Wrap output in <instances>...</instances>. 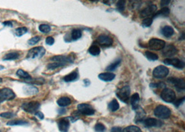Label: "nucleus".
<instances>
[{
	"label": "nucleus",
	"mask_w": 185,
	"mask_h": 132,
	"mask_svg": "<svg viewBox=\"0 0 185 132\" xmlns=\"http://www.w3.org/2000/svg\"><path fill=\"white\" fill-rule=\"evenodd\" d=\"M145 55H146V58H148L150 61H156V60L158 59V56H157L156 54L153 53V52H149V51H146L145 52Z\"/></svg>",
	"instance_id": "nucleus-35"
},
{
	"label": "nucleus",
	"mask_w": 185,
	"mask_h": 132,
	"mask_svg": "<svg viewBox=\"0 0 185 132\" xmlns=\"http://www.w3.org/2000/svg\"><path fill=\"white\" fill-rule=\"evenodd\" d=\"M80 115H81V113L79 112V111H75L72 113V115H71V117H70V119H71V120L73 122H74L75 121H76V120H78V119L80 117Z\"/></svg>",
	"instance_id": "nucleus-42"
},
{
	"label": "nucleus",
	"mask_w": 185,
	"mask_h": 132,
	"mask_svg": "<svg viewBox=\"0 0 185 132\" xmlns=\"http://www.w3.org/2000/svg\"><path fill=\"white\" fill-rule=\"evenodd\" d=\"M95 131L96 132H104L106 131V127L101 123H98L95 125Z\"/></svg>",
	"instance_id": "nucleus-39"
},
{
	"label": "nucleus",
	"mask_w": 185,
	"mask_h": 132,
	"mask_svg": "<svg viewBox=\"0 0 185 132\" xmlns=\"http://www.w3.org/2000/svg\"><path fill=\"white\" fill-rule=\"evenodd\" d=\"M19 56H20V55H19V54L17 53V52H11V53L7 54H6L5 56H4V58H3V60H4V61L15 60V59H17V58H18Z\"/></svg>",
	"instance_id": "nucleus-26"
},
{
	"label": "nucleus",
	"mask_w": 185,
	"mask_h": 132,
	"mask_svg": "<svg viewBox=\"0 0 185 132\" xmlns=\"http://www.w3.org/2000/svg\"><path fill=\"white\" fill-rule=\"evenodd\" d=\"M46 51L44 47H36L34 48L31 49L28 51V54H27V58H41L45 54Z\"/></svg>",
	"instance_id": "nucleus-4"
},
{
	"label": "nucleus",
	"mask_w": 185,
	"mask_h": 132,
	"mask_svg": "<svg viewBox=\"0 0 185 132\" xmlns=\"http://www.w3.org/2000/svg\"><path fill=\"white\" fill-rule=\"evenodd\" d=\"M130 89L128 86L123 87L119 91L116 93V96L121 101H124L125 103H128L130 100Z\"/></svg>",
	"instance_id": "nucleus-2"
},
{
	"label": "nucleus",
	"mask_w": 185,
	"mask_h": 132,
	"mask_svg": "<svg viewBox=\"0 0 185 132\" xmlns=\"http://www.w3.org/2000/svg\"><path fill=\"white\" fill-rule=\"evenodd\" d=\"M115 77V74L114 73L112 72H104L101 73L98 75V78L102 81H105V82H110L112 81Z\"/></svg>",
	"instance_id": "nucleus-19"
},
{
	"label": "nucleus",
	"mask_w": 185,
	"mask_h": 132,
	"mask_svg": "<svg viewBox=\"0 0 185 132\" xmlns=\"http://www.w3.org/2000/svg\"><path fill=\"white\" fill-rule=\"evenodd\" d=\"M40 38L39 36H36V37H33L30 39L28 42L30 45H33V44L38 43V42L40 41Z\"/></svg>",
	"instance_id": "nucleus-43"
},
{
	"label": "nucleus",
	"mask_w": 185,
	"mask_h": 132,
	"mask_svg": "<svg viewBox=\"0 0 185 132\" xmlns=\"http://www.w3.org/2000/svg\"><path fill=\"white\" fill-rule=\"evenodd\" d=\"M148 45L151 50H161L165 47L166 42L163 40L157 39V38H152L149 40Z\"/></svg>",
	"instance_id": "nucleus-8"
},
{
	"label": "nucleus",
	"mask_w": 185,
	"mask_h": 132,
	"mask_svg": "<svg viewBox=\"0 0 185 132\" xmlns=\"http://www.w3.org/2000/svg\"><path fill=\"white\" fill-rule=\"evenodd\" d=\"M51 60L54 62H60L66 65L67 63H73L74 58L69 56H55L51 58Z\"/></svg>",
	"instance_id": "nucleus-15"
},
{
	"label": "nucleus",
	"mask_w": 185,
	"mask_h": 132,
	"mask_svg": "<svg viewBox=\"0 0 185 132\" xmlns=\"http://www.w3.org/2000/svg\"><path fill=\"white\" fill-rule=\"evenodd\" d=\"M46 43H47L48 45H52L54 43V38L52 36H49L46 38Z\"/></svg>",
	"instance_id": "nucleus-45"
},
{
	"label": "nucleus",
	"mask_w": 185,
	"mask_h": 132,
	"mask_svg": "<svg viewBox=\"0 0 185 132\" xmlns=\"http://www.w3.org/2000/svg\"><path fill=\"white\" fill-rule=\"evenodd\" d=\"M126 5V0H119L116 4V8L117 10L119 11L120 12H123L125 9Z\"/></svg>",
	"instance_id": "nucleus-36"
},
{
	"label": "nucleus",
	"mask_w": 185,
	"mask_h": 132,
	"mask_svg": "<svg viewBox=\"0 0 185 132\" xmlns=\"http://www.w3.org/2000/svg\"><path fill=\"white\" fill-rule=\"evenodd\" d=\"M15 98V94L9 88H4L0 90V103L5 100H13Z\"/></svg>",
	"instance_id": "nucleus-3"
},
{
	"label": "nucleus",
	"mask_w": 185,
	"mask_h": 132,
	"mask_svg": "<svg viewBox=\"0 0 185 132\" xmlns=\"http://www.w3.org/2000/svg\"><path fill=\"white\" fill-rule=\"evenodd\" d=\"M162 50H163L162 54L166 57H171L178 53V50L173 44H168V45L164 47Z\"/></svg>",
	"instance_id": "nucleus-14"
},
{
	"label": "nucleus",
	"mask_w": 185,
	"mask_h": 132,
	"mask_svg": "<svg viewBox=\"0 0 185 132\" xmlns=\"http://www.w3.org/2000/svg\"><path fill=\"white\" fill-rule=\"evenodd\" d=\"M71 99H70V98H67V97L60 98V99H58V101H57V104L60 106H61V107H65V106H69V105L71 104Z\"/></svg>",
	"instance_id": "nucleus-22"
},
{
	"label": "nucleus",
	"mask_w": 185,
	"mask_h": 132,
	"mask_svg": "<svg viewBox=\"0 0 185 132\" xmlns=\"http://www.w3.org/2000/svg\"><path fill=\"white\" fill-rule=\"evenodd\" d=\"M170 13V9L168 7H163L162 9L156 12L153 15V18H156V17L159 16H163V17H167L168 16Z\"/></svg>",
	"instance_id": "nucleus-20"
},
{
	"label": "nucleus",
	"mask_w": 185,
	"mask_h": 132,
	"mask_svg": "<svg viewBox=\"0 0 185 132\" xmlns=\"http://www.w3.org/2000/svg\"><path fill=\"white\" fill-rule=\"evenodd\" d=\"M154 113L159 118L167 119L170 117L171 111L166 106L164 105H159L155 109Z\"/></svg>",
	"instance_id": "nucleus-1"
},
{
	"label": "nucleus",
	"mask_w": 185,
	"mask_h": 132,
	"mask_svg": "<svg viewBox=\"0 0 185 132\" xmlns=\"http://www.w3.org/2000/svg\"><path fill=\"white\" fill-rule=\"evenodd\" d=\"M130 1L132 4V6H134V7L136 8V6H138L139 4L140 0H130Z\"/></svg>",
	"instance_id": "nucleus-48"
},
{
	"label": "nucleus",
	"mask_w": 185,
	"mask_h": 132,
	"mask_svg": "<svg viewBox=\"0 0 185 132\" xmlns=\"http://www.w3.org/2000/svg\"><path fill=\"white\" fill-rule=\"evenodd\" d=\"M169 73V70L168 68L163 66H159L156 67L153 71V75L157 79H162L166 77Z\"/></svg>",
	"instance_id": "nucleus-6"
},
{
	"label": "nucleus",
	"mask_w": 185,
	"mask_h": 132,
	"mask_svg": "<svg viewBox=\"0 0 185 132\" xmlns=\"http://www.w3.org/2000/svg\"><path fill=\"white\" fill-rule=\"evenodd\" d=\"M0 116H1V117H4V118H12V117H15V114L13 113H11V112H4V113H2L0 114Z\"/></svg>",
	"instance_id": "nucleus-41"
},
{
	"label": "nucleus",
	"mask_w": 185,
	"mask_h": 132,
	"mask_svg": "<svg viewBox=\"0 0 185 132\" xmlns=\"http://www.w3.org/2000/svg\"><path fill=\"white\" fill-rule=\"evenodd\" d=\"M27 29L26 27H20L15 30V34L17 36H22L27 32Z\"/></svg>",
	"instance_id": "nucleus-37"
},
{
	"label": "nucleus",
	"mask_w": 185,
	"mask_h": 132,
	"mask_svg": "<svg viewBox=\"0 0 185 132\" xmlns=\"http://www.w3.org/2000/svg\"><path fill=\"white\" fill-rule=\"evenodd\" d=\"M110 132H122V129L120 127H113Z\"/></svg>",
	"instance_id": "nucleus-50"
},
{
	"label": "nucleus",
	"mask_w": 185,
	"mask_h": 132,
	"mask_svg": "<svg viewBox=\"0 0 185 132\" xmlns=\"http://www.w3.org/2000/svg\"><path fill=\"white\" fill-rule=\"evenodd\" d=\"M69 121L68 118H61L58 120V129L61 132H67L69 128Z\"/></svg>",
	"instance_id": "nucleus-17"
},
{
	"label": "nucleus",
	"mask_w": 185,
	"mask_h": 132,
	"mask_svg": "<svg viewBox=\"0 0 185 132\" xmlns=\"http://www.w3.org/2000/svg\"><path fill=\"white\" fill-rule=\"evenodd\" d=\"M39 30L41 32L47 33L51 31V27L47 25H41L39 27Z\"/></svg>",
	"instance_id": "nucleus-38"
},
{
	"label": "nucleus",
	"mask_w": 185,
	"mask_h": 132,
	"mask_svg": "<svg viewBox=\"0 0 185 132\" xmlns=\"http://www.w3.org/2000/svg\"><path fill=\"white\" fill-rule=\"evenodd\" d=\"M168 82L175 86V88L178 90H184L185 82L183 79L176 77H170L168 79Z\"/></svg>",
	"instance_id": "nucleus-12"
},
{
	"label": "nucleus",
	"mask_w": 185,
	"mask_h": 132,
	"mask_svg": "<svg viewBox=\"0 0 185 132\" xmlns=\"http://www.w3.org/2000/svg\"><path fill=\"white\" fill-rule=\"evenodd\" d=\"M100 52V50L99 48V47L96 44H93L89 48V53L90 54H92V56H98L99 55Z\"/></svg>",
	"instance_id": "nucleus-28"
},
{
	"label": "nucleus",
	"mask_w": 185,
	"mask_h": 132,
	"mask_svg": "<svg viewBox=\"0 0 185 132\" xmlns=\"http://www.w3.org/2000/svg\"><path fill=\"white\" fill-rule=\"evenodd\" d=\"M16 74H17L18 77H20V78H23V79H30L31 78V76H30V74H28V72H25L24 70H21V69L18 70L17 71Z\"/></svg>",
	"instance_id": "nucleus-29"
},
{
	"label": "nucleus",
	"mask_w": 185,
	"mask_h": 132,
	"mask_svg": "<svg viewBox=\"0 0 185 132\" xmlns=\"http://www.w3.org/2000/svg\"><path fill=\"white\" fill-rule=\"evenodd\" d=\"M166 65L173 66L178 69H183L184 68V63L178 58H166L164 61Z\"/></svg>",
	"instance_id": "nucleus-11"
},
{
	"label": "nucleus",
	"mask_w": 185,
	"mask_h": 132,
	"mask_svg": "<svg viewBox=\"0 0 185 132\" xmlns=\"http://www.w3.org/2000/svg\"><path fill=\"white\" fill-rule=\"evenodd\" d=\"M161 98L166 102H173L175 99V93L170 88H164L161 93Z\"/></svg>",
	"instance_id": "nucleus-7"
},
{
	"label": "nucleus",
	"mask_w": 185,
	"mask_h": 132,
	"mask_svg": "<svg viewBox=\"0 0 185 132\" xmlns=\"http://www.w3.org/2000/svg\"><path fill=\"white\" fill-rule=\"evenodd\" d=\"M1 82H2V79H1V78L0 77V83H1Z\"/></svg>",
	"instance_id": "nucleus-54"
},
{
	"label": "nucleus",
	"mask_w": 185,
	"mask_h": 132,
	"mask_svg": "<svg viewBox=\"0 0 185 132\" xmlns=\"http://www.w3.org/2000/svg\"><path fill=\"white\" fill-rule=\"evenodd\" d=\"M153 23V18H151V17H146L144 20H143L142 22V25L143 27H150Z\"/></svg>",
	"instance_id": "nucleus-40"
},
{
	"label": "nucleus",
	"mask_w": 185,
	"mask_h": 132,
	"mask_svg": "<svg viewBox=\"0 0 185 132\" xmlns=\"http://www.w3.org/2000/svg\"><path fill=\"white\" fill-rule=\"evenodd\" d=\"M116 1V0H103V3H104L105 4H106V5H108V6H110V5H112V4H113Z\"/></svg>",
	"instance_id": "nucleus-47"
},
{
	"label": "nucleus",
	"mask_w": 185,
	"mask_h": 132,
	"mask_svg": "<svg viewBox=\"0 0 185 132\" xmlns=\"http://www.w3.org/2000/svg\"><path fill=\"white\" fill-rule=\"evenodd\" d=\"M96 42L99 44L101 47H110L113 44V40L106 35H100L96 38Z\"/></svg>",
	"instance_id": "nucleus-10"
},
{
	"label": "nucleus",
	"mask_w": 185,
	"mask_h": 132,
	"mask_svg": "<svg viewBox=\"0 0 185 132\" xmlns=\"http://www.w3.org/2000/svg\"><path fill=\"white\" fill-rule=\"evenodd\" d=\"M139 95L138 93H135L134 95H132L130 98V104L132 105V107L134 110L137 109L139 106Z\"/></svg>",
	"instance_id": "nucleus-18"
},
{
	"label": "nucleus",
	"mask_w": 185,
	"mask_h": 132,
	"mask_svg": "<svg viewBox=\"0 0 185 132\" xmlns=\"http://www.w3.org/2000/svg\"><path fill=\"white\" fill-rule=\"evenodd\" d=\"M65 66L63 63H60V62H54V63H49L47 65V68L49 70H55L56 68H60V67H63Z\"/></svg>",
	"instance_id": "nucleus-34"
},
{
	"label": "nucleus",
	"mask_w": 185,
	"mask_h": 132,
	"mask_svg": "<svg viewBox=\"0 0 185 132\" xmlns=\"http://www.w3.org/2000/svg\"><path fill=\"white\" fill-rule=\"evenodd\" d=\"M162 33L165 37L169 38L174 34V29L170 26H165L162 28Z\"/></svg>",
	"instance_id": "nucleus-21"
},
{
	"label": "nucleus",
	"mask_w": 185,
	"mask_h": 132,
	"mask_svg": "<svg viewBox=\"0 0 185 132\" xmlns=\"http://www.w3.org/2000/svg\"><path fill=\"white\" fill-rule=\"evenodd\" d=\"M121 63V59H117L116 60L114 63H112V64L110 65L109 66H108V68H106V70L108 72H112L114 71V70H116L117 68V67L119 66Z\"/></svg>",
	"instance_id": "nucleus-31"
},
{
	"label": "nucleus",
	"mask_w": 185,
	"mask_h": 132,
	"mask_svg": "<svg viewBox=\"0 0 185 132\" xmlns=\"http://www.w3.org/2000/svg\"><path fill=\"white\" fill-rule=\"evenodd\" d=\"M3 25H4V26H8V27H12L13 26V24L12 22H10V21H7V22H4V23H3Z\"/></svg>",
	"instance_id": "nucleus-51"
},
{
	"label": "nucleus",
	"mask_w": 185,
	"mask_h": 132,
	"mask_svg": "<svg viewBox=\"0 0 185 132\" xmlns=\"http://www.w3.org/2000/svg\"><path fill=\"white\" fill-rule=\"evenodd\" d=\"M156 11H157V6L155 5H150L141 11L140 15L141 17H146V18L149 16H153L154 14L156 13Z\"/></svg>",
	"instance_id": "nucleus-13"
},
{
	"label": "nucleus",
	"mask_w": 185,
	"mask_h": 132,
	"mask_svg": "<svg viewBox=\"0 0 185 132\" xmlns=\"http://www.w3.org/2000/svg\"><path fill=\"white\" fill-rule=\"evenodd\" d=\"M108 109L112 112L117 111L119 109V104L117 101V100L113 99L108 104Z\"/></svg>",
	"instance_id": "nucleus-24"
},
{
	"label": "nucleus",
	"mask_w": 185,
	"mask_h": 132,
	"mask_svg": "<svg viewBox=\"0 0 185 132\" xmlns=\"http://www.w3.org/2000/svg\"><path fill=\"white\" fill-rule=\"evenodd\" d=\"M65 112H66V110L65 109H61L58 111V113L60 114H65Z\"/></svg>",
	"instance_id": "nucleus-52"
},
{
	"label": "nucleus",
	"mask_w": 185,
	"mask_h": 132,
	"mask_svg": "<svg viewBox=\"0 0 185 132\" xmlns=\"http://www.w3.org/2000/svg\"><path fill=\"white\" fill-rule=\"evenodd\" d=\"M28 125V122L24 120H12V121H9L7 122V125L9 126H16V125Z\"/></svg>",
	"instance_id": "nucleus-32"
},
{
	"label": "nucleus",
	"mask_w": 185,
	"mask_h": 132,
	"mask_svg": "<svg viewBox=\"0 0 185 132\" xmlns=\"http://www.w3.org/2000/svg\"><path fill=\"white\" fill-rule=\"evenodd\" d=\"M78 78V73L77 72H72L71 73H70L68 75L65 76L64 77V81L66 82H73V81L76 80V79Z\"/></svg>",
	"instance_id": "nucleus-27"
},
{
	"label": "nucleus",
	"mask_w": 185,
	"mask_h": 132,
	"mask_svg": "<svg viewBox=\"0 0 185 132\" xmlns=\"http://www.w3.org/2000/svg\"><path fill=\"white\" fill-rule=\"evenodd\" d=\"M24 92L26 95H35L38 93V90L36 87L33 86H26L24 87Z\"/></svg>",
	"instance_id": "nucleus-23"
},
{
	"label": "nucleus",
	"mask_w": 185,
	"mask_h": 132,
	"mask_svg": "<svg viewBox=\"0 0 185 132\" xmlns=\"http://www.w3.org/2000/svg\"><path fill=\"white\" fill-rule=\"evenodd\" d=\"M35 114H36V115L38 117H39L40 119H41V120L44 119V114H43L41 111H37Z\"/></svg>",
	"instance_id": "nucleus-49"
},
{
	"label": "nucleus",
	"mask_w": 185,
	"mask_h": 132,
	"mask_svg": "<svg viewBox=\"0 0 185 132\" xmlns=\"http://www.w3.org/2000/svg\"><path fill=\"white\" fill-rule=\"evenodd\" d=\"M78 111L81 114L84 115H92L94 114L95 111L91 105L87 104H81L78 105Z\"/></svg>",
	"instance_id": "nucleus-9"
},
{
	"label": "nucleus",
	"mask_w": 185,
	"mask_h": 132,
	"mask_svg": "<svg viewBox=\"0 0 185 132\" xmlns=\"http://www.w3.org/2000/svg\"><path fill=\"white\" fill-rule=\"evenodd\" d=\"M143 125L146 127H161L162 125V122L160 120H157L153 117L145 119L143 120Z\"/></svg>",
	"instance_id": "nucleus-16"
},
{
	"label": "nucleus",
	"mask_w": 185,
	"mask_h": 132,
	"mask_svg": "<svg viewBox=\"0 0 185 132\" xmlns=\"http://www.w3.org/2000/svg\"><path fill=\"white\" fill-rule=\"evenodd\" d=\"M0 132H1V131H0Z\"/></svg>",
	"instance_id": "nucleus-55"
},
{
	"label": "nucleus",
	"mask_w": 185,
	"mask_h": 132,
	"mask_svg": "<svg viewBox=\"0 0 185 132\" xmlns=\"http://www.w3.org/2000/svg\"><path fill=\"white\" fill-rule=\"evenodd\" d=\"M184 99H185V98L183 97V98H180V99L176 100V101H174L173 104H174V105L175 106H176V107H178V106H180V105H181L183 102H184Z\"/></svg>",
	"instance_id": "nucleus-44"
},
{
	"label": "nucleus",
	"mask_w": 185,
	"mask_h": 132,
	"mask_svg": "<svg viewBox=\"0 0 185 132\" xmlns=\"http://www.w3.org/2000/svg\"><path fill=\"white\" fill-rule=\"evenodd\" d=\"M91 1H93V2H96V1H98V0H90Z\"/></svg>",
	"instance_id": "nucleus-53"
},
{
	"label": "nucleus",
	"mask_w": 185,
	"mask_h": 132,
	"mask_svg": "<svg viewBox=\"0 0 185 132\" xmlns=\"http://www.w3.org/2000/svg\"><path fill=\"white\" fill-rule=\"evenodd\" d=\"M81 36H82V32H81V30L78 29H74L71 32V39L73 40H77L81 37Z\"/></svg>",
	"instance_id": "nucleus-30"
},
{
	"label": "nucleus",
	"mask_w": 185,
	"mask_h": 132,
	"mask_svg": "<svg viewBox=\"0 0 185 132\" xmlns=\"http://www.w3.org/2000/svg\"><path fill=\"white\" fill-rule=\"evenodd\" d=\"M122 132H141V130L139 127L131 125V126L126 127Z\"/></svg>",
	"instance_id": "nucleus-33"
},
{
	"label": "nucleus",
	"mask_w": 185,
	"mask_h": 132,
	"mask_svg": "<svg viewBox=\"0 0 185 132\" xmlns=\"http://www.w3.org/2000/svg\"><path fill=\"white\" fill-rule=\"evenodd\" d=\"M170 1H171V0H161V6H162V7H166V6L170 4Z\"/></svg>",
	"instance_id": "nucleus-46"
},
{
	"label": "nucleus",
	"mask_w": 185,
	"mask_h": 132,
	"mask_svg": "<svg viewBox=\"0 0 185 132\" xmlns=\"http://www.w3.org/2000/svg\"><path fill=\"white\" fill-rule=\"evenodd\" d=\"M139 110H138V109L135 110L137 111V112L136 117H135V121L137 122H143V120H144L145 115H146V113H145V112L142 109H140V108H139Z\"/></svg>",
	"instance_id": "nucleus-25"
},
{
	"label": "nucleus",
	"mask_w": 185,
	"mask_h": 132,
	"mask_svg": "<svg viewBox=\"0 0 185 132\" xmlns=\"http://www.w3.org/2000/svg\"><path fill=\"white\" fill-rule=\"evenodd\" d=\"M40 104L39 102L38 101H30L28 103H24L22 104V108L24 111H26L27 113H36L40 109Z\"/></svg>",
	"instance_id": "nucleus-5"
}]
</instances>
